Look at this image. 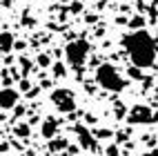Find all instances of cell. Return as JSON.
I'll return each instance as SVG.
<instances>
[{
	"mask_svg": "<svg viewBox=\"0 0 158 156\" xmlns=\"http://www.w3.org/2000/svg\"><path fill=\"white\" fill-rule=\"evenodd\" d=\"M129 25H131V27H134L136 31H138V29L143 27V18H134V20H131V23H129Z\"/></svg>",
	"mask_w": 158,
	"mask_h": 156,
	"instance_id": "obj_14",
	"label": "cell"
},
{
	"mask_svg": "<svg viewBox=\"0 0 158 156\" xmlns=\"http://www.w3.org/2000/svg\"><path fill=\"white\" fill-rule=\"evenodd\" d=\"M54 74H56V76H65V65H60V62H58V65H54Z\"/></svg>",
	"mask_w": 158,
	"mask_h": 156,
	"instance_id": "obj_13",
	"label": "cell"
},
{
	"mask_svg": "<svg viewBox=\"0 0 158 156\" xmlns=\"http://www.w3.org/2000/svg\"><path fill=\"white\" fill-rule=\"evenodd\" d=\"M154 5H158V0H154Z\"/></svg>",
	"mask_w": 158,
	"mask_h": 156,
	"instance_id": "obj_17",
	"label": "cell"
},
{
	"mask_svg": "<svg viewBox=\"0 0 158 156\" xmlns=\"http://www.w3.org/2000/svg\"><path fill=\"white\" fill-rule=\"evenodd\" d=\"M18 103V91L11 89V87H5L0 89V107L2 109H14Z\"/></svg>",
	"mask_w": 158,
	"mask_h": 156,
	"instance_id": "obj_6",
	"label": "cell"
},
{
	"mask_svg": "<svg viewBox=\"0 0 158 156\" xmlns=\"http://www.w3.org/2000/svg\"><path fill=\"white\" fill-rule=\"evenodd\" d=\"M123 47L127 51L129 60L134 62V67L138 69H147L156 62L158 56V45L156 40L149 36V31L138 29V31H131L123 38Z\"/></svg>",
	"mask_w": 158,
	"mask_h": 156,
	"instance_id": "obj_1",
	"label": "cell"
},
{
	"mask_svg": "<svg viewBox=\"0 0 158 156\" xmlns=\"http://www.w3.org/2000/svg\"><path fill=\"white\" fill-rule=\"evenodd\" d=\"M38 65H43V67H49V65H51V60H49V56H45V54H40V56H38Z\"/></svg>",
	"mask_w": 158,
	"mask_h": 156,
	"instance_id": "obj_12",
	"label": "cell"
},
{
	"mask_svg": "<svg viewBox=\"0 0 158 156\" xmlns=\"http://www.w3.org/2000/svg\"><path fill=\"white\" fill-rule=\"evenodd\" d=\"M76 134H78V141H80V145H82L85 150H96V147H98V143H96V138L91 136L89 129H85V127H76Z\"/></svg>",
	"mask_w": 158,
	"mask_h": 156,
	"instance_id": "obj_7",
	"label": "cell"
},
{
	"mask_svg": "<svg viewBox=\"0 0 158 156\" xmlns=\"http://www.w3.org/2000/svg\"><path fill=\"white\" fill-rule=\"evenodd\" d=\"M127 120L131 125H145V123H156V116L149 105H134L127 114Z\"/></svg>",
	"mask_w": 158,
	"mask_h": 156,
	"instance_id": "obj_5",
	"label": "cell"
},
{
	"mask_svg": "<svg viewBox=\"0 0 158 156\" xmlns=\"http://www.w3.org/2000/svg\"><path fill=\"white\" fill-rule=\"evenodd\" d=\"M96 80H98V85L102 89H107V91H114V94H120L125 87H127V80H125L120 74H118V69H116L114 65H100L98 71H96Z\"/></svg>",
	"mask_w": 158,
	"mask_h": 156,
	"instance_id": "obj_2",
	"label": "cell"
},
{
	"mask_svg": "<svg viewBox=\"0 0 158 156\" xmlns=\"http://www.w3.org/2000/svg\"><path fill=\"white\" fill-rule=\"evenodd\" d=\"M140 156H158V150H149V152H145V154H140Z\"/></svg>",
	"mask_w": 158,
	"mask_h": 156,
	"instance_id": "obj_16",
	"label": "cell"
},
{
	"mask_svg": "<svg viewBox=\"0 0 158 156\" xmlns=\"http://www.w3.org/2000/svg\"><path fill=\"white\" fill-rule=\"evenodd\" d=\"M16 134H18L20 138H27V136H29V127H27V125H18V127H16Z\"/></svg>",
	"mask_w": 158,
	"mask_h": 156,
	"instance_id": "obj_10",
	"label": "cell"
},
{
	"mask_svg": "<svg viewBox=\"0 0 158 156\" xmlns=\"http://www.w3.org/2000/svg\"><path fill=\"white\" fill-rule=\"evenodd\" d=\"M65 56H67V62L71 67H76V69L82 67L85 60H87V56H89V43L82 40V38L71 40V43L65 47Z\"/></svg>",
	"mask_w": 158,
	"mask_h": 156,
	"instance_id": "obj_3",
	"label": "cell"
},
{
	"mask_svg": "<svg viewBox=\"0 0 158 156\" xmlns=\"http://www.w3.org/2000/svg\"><path fill=\"white\" fill-rule=\"evenodd\" d=\"M56 132H58V120H56V118H45V120H43V138L54 141Z\"/></svg>",
	"mask_w": 158,
	"mask_h": 156,
	"instance_id": "obj_8",
	"label": "cell"
},
{
	"mask_svg": "<svg viewBox=\"0 0 158 156\" xmlns=\"http://www.w3.org/2000/svg\"><path fill=\"white\" fill-rule=\"evenodd\" d=\"M65 145H67V141H51V150H60V147H65Z\"/></svg>",
	"mask_w": 158,
	"mask_h": 156,
	"instance_id": "obj_15",
	"label": "cell"
},
{
	"mask_svg": "<svg viewBox=\"0 0 158 156\" xmlns=\"http://www.w3.org/2000/svg\"><path fill=\"white\" fill-rule=\"evenodd\" d=\"M51 103H54L56 109H60L62 114L76 109V96H73V91L67 89V87H60L56 91H51Z\"/></svg>",
	"mask_w": 158,
	"mask_h": 156,
	"instance_id": "obj_4",
	"label": "cell"
},
{
	"mask_svg": "<svg viewBox=\"0 0 158 156\" xmlns=\"http://www.w3.org/2000/svg\"><path fill=\"white\" fill-rule=\"evenodd\" d=\"M0 20H2V16H0Z\"/></svg>",
	"mask_w": 158,
	"mask_h": 156,
	"instance_id": "obj_18",
	"label": "cell"
},
{
	"mask_svg": "<svg viewBox=\"0 0 158 156\" xmlns=\"http://www.w3.org/2000/svg\"><path fill=\"white\" fill-rule=\"evenodd\" d=\"M20 65H23V74L27 76L29 71H31V60H27V58H20Z\"/></svg>",
	"mask_w": 158,
	"mask_h": 156,
	"instance_id": "obj_11",
	"label": "cell"
},
{
	"mask_svg": "<svg viewBox=\"0 0 158 156\" xmlns=\"http://www.w3.org/2000/svg\"><path fill=\"white\" fill-rule=\"evenodd\" d=\"M16 47V40H14V34L11 31H0V51L7 54Z\"/></svg>",
	"mask_w": 158,
	"mask_h": 156,
	"instance_id": "obj_9",
	"label": "cell"
}]
</instances>
